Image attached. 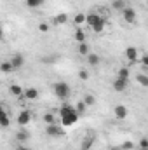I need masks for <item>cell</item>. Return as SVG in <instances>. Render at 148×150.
I'll use <instances>...</instances> for the list:
<instances>
[{
    "instance_id": "4",
    "label": "cell",
    "mask_w": 148,
    "mask_h": 150,
    "mask_svg": "<svg viewBox=\"0 0 148 150\" xmlns=\"http://www.w3.org/2000/svg\"><path fill=\"white\" fill-rule=\"evenodd\" d=\"M45 133H47V136H63L65 134V131H63V127H59L58 124H49L47 127H45Z\"/></svg>"
},
{
    "instance_id": "17",
    "label": "cell",
    "mask_w": 148,
    "mask_h": 150,
    "mask_svg": "<svg viewBox=\"0 0 148 150\" xmlns=\"http://www.w3.org/2000/svg\"><path fill=\"white\" fill-rule=\"evenodd\" d=\"M11 94L12 96H21V94H25V89L19 84H12L11 86Z\"/></svg>"
},
{
    "instance_id": "9",
    "label": "cell",
    "mask_w": 148,
    "mask_h": 150,
    "mask_svg": "<svg viewBox=\"0 0 148 150\" xmlns=\"http://www.w3.org/2000/svg\"><path fill=\"white\" fill-rule=\"evenodd\" d=\"M113 89L117 91V93H124L125 89H127V80H124V79H115L113 80Z\"/></svg>"
},
{
    "instance_id": "19",
    "label": "cell",
    "mask_w": 148,
    "mask_h": 150,
    "mask_svg": "<svg viewBox=\"0 0 148 150\" xmlns=\"http://www.w3.org/2000/svg\"><path fill=\"white\" fill-rule=\"evenodd\" d=\"M0 70H2V74H11V72H14V67L11 61H4L0 65Z\"/></svg>"
},
{
    "instance_id": "13",
    "label": "cell",
    "mask_w": 148,
    "mask_h": 150,
    "mask_svg": "<svg viewBox=\"0 0 148 150\" xmlns=\"http://www.w3.org/2000/svg\"><path fill=\"white\" fill-rule=\"evenodd\" d=\"M99 19H101V16H99V14H96V12H91V14H87V21H85V23H87V25L92 28V26H94V25H96Z\"/></svg>"
},
{
    "instance_id": "3",
    "label": "cell",
    "mask_w": 148,
    "mask_h": 150,
    "mask_svg": "<svg viewBox=\"0 0 148 150\" xmlns=\"http://www.w3.org/2000/svg\"><path fill=\"white\" fill-rule=\"evenodd\" d=\"M124 56H125V59H127V61H131V63H136V61H138V58H140V51H138V47H134V45H129V47H125V51H124Z\"/></svg>"
},
{
    "instance_id": "12",
    "label": "cell",
    "mask_w": 148,
    "mask_h": 150,
    "mask_svg": "<svg viewBox=\"0 0 148 150\" xmlns=\"http://www.w3.org/2000/svg\"><path fill=\"white\" fill-rule=\"evenodd\" d=\"M92 143H94V134L85 136V138L82 140V147H80V150H89L91 147H92Z\"/></svg>"
},
{
    "instance_id": "24",
    "label": "cell",
    "mask_w": 148,
    "mask_h": 150,
    "mask_svg": "<svg viewBox=\"0 0 148 150\" xmlns=\"http://www.w3.org/2000/svg\"><path fill=\"white\" fill-rule=\"evenodd\" d=\"M129 68H125V67H122V68H118V72H117V77L118 79H124V80H129Z\"/></svg>"
},
{
    "instance_id": "25",
    "label": "cell",
    "mask_w": 148,
    "mask_h": 150,
    "mask_svg": "<svg viewBox=\"0 0 148 150\" xmlns=\"http://www.w3.org/2000/svg\"><path fill=\"white\" fill-rule=\"evenodd\" d=\"M9 124H11L9 115H7V112H5V110H4V112H2V115H0V126L5 129V127H9Z\"/></svg>"
},
{
    "instance_id": "5",
    "label": "cell",
    "mask_w": 148,
    "mask_h": 150,
    "mask_svg": "<svg viewBox=\"0 0 148 150\" xmlns=\"http://www.w3.org/2000/svg\"><path fill=\"white\" fill-rule=\"evenodd\" d=\"M122 16H124V19H125V23H136V11L132 9V7H125L124 11H122Z\"/></svg>"
},
{
    "instance_id": "18",
    "label": "cell",
    "mask_w": 148,
    "mask_h": 150,
    "mask_svg": "<svg viewBox=\"0 0 148 150\" xmlns=\"http://www.w3.org/2000/svg\"><path fill=\"white\" fill-rule=\"evenodd\" d=\"M78 54L80 56H89L91 52H89V45H87V42H82V44H78Z\"/></svg>"
},
{
    "instance_id": "37",
    "label": "cell",
    "mask_w": 148,
    "mask_h": 150,
    "mask_svg": "<svg viewBox=\"0 0 148 150\" xmlns=\"http://www.w3.org/2000/svg\"><path fill=\"white\" fill-rule=\"evenodd\" d=\"M125 2H129V0H125Z\"/></svg>"
},
{
    "instance_id": "21",
    "label": "cell",
    "mask_w": 148,
    "mask_h": 150,
    "mask_svg": "<svg viewBox=\"0 0 148 150\" xmlns=\"http://www.w3.org/2000/svg\"><path fill=\"white\" fill-rule=\"evenodd\" d=\"M45 4V0H26V5L30 7V9H38V7H42Z\"/></svg>"
},
{
    "instance_id": "26",
    "label": "cell",
    "mask_w": 148,
    "mask_h": 150,
    "mask_svg": "<svg viewBox=\"0 0 148 150\" xmlns=\"http://www.w3.org/2000/svg\"><path fill=\"white\" fill-rule=\"evenodd\" d=\"M136 80H138V84H140V86H143V87H148V75H145V74H138V75H136Z\"/></svg>"
},
{
    "instance_id": "6",
    "label": "cell",
    "mask_w": 148,
    "mask_h": 150,
    "mask_svg": "<svg viewBox=\"0 0 148 150\" xmlns=\"http://www.w3.org/2000/svg\"><path fill=\"white\" fill-rule=\"evenodd\" d=\"M30 120H32V112L30 110H23V112H19V115H18V124L19 126H28L30 124Z\"/></svg>"
},
{
    "instance_id": "27",
    "label": "cell",
    "mask_w": 148,
    "mask_h": 150,
    "mask_svg": "<svg viewBox=\"0 0 148 150\" xmlns=\"http://www.w3.org/2000/svg\"><path fill=\"white\" fill-rule=\"evenodd\" d=\"M42 119L45 120V124H47V126H49V124H56V115H54V113H51V112H47Z\"/></svg>"
},
{
    "instance_id": "14",
    "label": "cell",
    "mask_w": 148,
    "mask_h": 150,
    "mask_svg": "<svg viewBox=\"0 0 148 150\" xmlns=\"http://www.w3.org/2000/svg\"><path fill=\"white\" fill-rule=\"evenodd\" d=\"M85 21H87V14H84V12H78V14L73 16V23L77 25V26H82Z\"/></svg>"
},
{
    "instance_id": "29",
    "label": "cell",
    "mask_w": 148,
    "mask_h": 150,
    "mask_svg": "<svg viewBox=\"0 0 148 150\" xmlns=\"http://www.w3.org/2000/svg\"><path fill=\"white\" fill-rule=\"evenodd\" d=\"M75 108H77V112H78V113H85L87 105H85V103H84V100H82V101H78V103H77V107H75Z\"/></svg>"
},
{
    "instance_id": "35",
    "label": "cell",
    "mask_w": 148,
    "mask_h": 150,
    "mask_svg": "<svg viewBox=\"0 0 148 150\" xmlns=\"http://www.w3.org/2000/svg\"><path fill=\"white\" fill-rule=\"evenodd\" d=\"M16 150H30V149H28V147H25L23 143H19V145H18V149H16Z\"/></svg>"
},
{
    "instance_id": "31",
    "label": "cell",
    "mask_w": 148,
    "mask_h": 150,
    "mask_svg": "<svg viewBox=\"0 0 148 150\" xmlns=\"http://www.w3.org/2000/svg\"><path fill=\"white\" fill-rule=\"evenodd\" d=\"M140 149L148 150V138H141V140H140Z\"/></svg>"
},
{
    "instance_id": "36",
    "label": "cell",
    "mask_w": 148,
    "mask_h": 150,
    "mask_svg": "<svg viewBox=\"0 0 148 150\" xmlns=\"http://www.w3.org/2000/svg\"><path fill=\"white\" fill-rule=\"evenodd\" d=\"M147 5H148V0H147Z\"/></svg>"
},
{
    "instance_id": "20",
    "label": "cell",
    "mask_w": 148,
    "mask_h": 150,
    "mask_svg": "<svg viewBox=\"0 0 148 150\" xmlns=\"http://www.w3.org/2000/svg\"><path fill=\"white\" fill-rule=\"evenodd\" d=\"M75 40L78 42V44H82V42H85V32L78 26L77 30H75Z\"/></svg>"
},
{
    "instance_id": "22",
    "label": "cell",
    "mask_w": 148,
    "mask_h": 150,
    "mask_svg": "<svg viewBox=\"0 0 148 150\" xmlns=\"http://www.w3.org/2000/svg\"><path fill=\"white\" fill-rule=\"evenodd\" d=\"M99 61H101V59H99L98 54H89V56H87V63H89L91 67H98Z\"/></svg>"
},
{
    "instance_id": "15",
    "label": "cell",
    "mask_w": 148,
    "mask_h": 150,
    "mask_svg": "<svg viewBox=\"0 0 148 150\" xmlns=\"http://www.w3.org/2000/svg\"><path fill=\"white\" fill-rule=\"evenodd\" d=\"M105 25H106V23H105V18H101V19L92 26V32H94V33H103V32H105Z\"/></svg>"
},
{
    "instance_id": "1",
    "label": "cell",
    "mask_w": 148,
    "mask_h": 150,
    "mask_svg": "<svg viewBox=\"0 0 148 150\" xmlns=\"http://www.w3.org/2000/svg\"><path fill=\"white\" fill-rule=\"evenodd\" d=\"M59 119H61V124L65 127H70L80 119V113L77 112V108L72 107V105H63L59 108Z\"/></svg>"
},
{
    "instance_id": "28",
    "label": "cell",
    "mask_w": 148,
    "mask_h": 150,
    "mask_svg": "<svg viewBox=\"0 0 148 150\" xmlns=\"http://www.w3.org/2000/svg\"><path fill=\"white\" fill-rule=\"evenodd\" d=\"M84 103H85L87 107H92V105L96 103V98H94L92 94H85V96H84Z\"/></svg>"
},
{
    "instance_id": "34",
    "label": "cell",
    "mask_w": 148,
    "mask_h": 150,
    "mask_svg": "<svg viewBox=\"0 0 148 150\" xmlns=\"http://www.w3.org/2000/svg\"><path fill=\"white\" fill-rule=\"evenodd\" d=\"M78 77H80L82 80H87V79H89V74H87L85 70H80V72H78Z\"/></svg>"
},
{
    "instance_id": "30",
    "label": "cell",
    "mask_w": 148,
    "mask_h": 150,
    "mask_svg": "<svg viewBox=\"0 0 148 150\" xmlns=\"http://www.w3.org/2000/svg\"><path fill=\"white\" fill-rule=\"evenodd\" d=\"M120 149H122V150H132V149H134V143L127 140V142H124V143L120 145Z\"/></svg>"
},
{
    "instance_id": "8",
    "label": "cell",
    "mask_w": 148,
    "mask_h": 150,
    "mask_svg": "<svg viewBox=\"0 0 148 150\" xmlns=\"http://www.w3.org/2000/svg\"><path fill=\"white\" fill-rule=\"evenodd\" d=\"M9 61L12 63V67H14V70H18V68H21V67L25 65V56L18 52V54H14V56H12V58H11Z\"/></svg>"
},
{
    "instance_id": "33",
    "label": "cell",
    "mask_w": 148,
    "mask_h": 150,
    "mask_svg": "<svg viewBox=\"0 0 148 150\" xmlns=\"http://www.w3.org/2000/svg\"><path fill=\"white\" fill-rule=\"evenodd\" d=\"M140 61H141V65H143V67H147V68H148V52H145V54L141 56V59H140Z\"/></svg>"
},
{
    "instance_id": "32",
    "label": "cell",
    "mask_w": 148,
    "mask_h": 150,
    "mask_svg": "<svg viewBox=\"0 0 148 150\" xmlns=\"http://www.w3.org/2000/svg\"><path fill=\"white\" fill-rule=\"evenodd\" d=\"M38 30H40L42 33H47V32H49V25H47V23H40V25H38Z\"/></svg>"
},
{
    "instance_id": "16",
    "label": "cell",
    "mask_w": 148,
    "mask_h": 150,
    "mask_svg": "<svg viewBox=\"0 0 148 150\" xmlns=\"http://www.w3.org/2000/svg\"><path fill=\"white\" fill-rule=\"evenodd\" d=\"M52 21H54V25H65V23L68 21V16H66L65 12H61V14H56Z\"/></svg>"
},
{
    "instance_id": "7",
    "label": "cell",
    "mask_w": 148,
    "mask_h": 150,
    "mask_svg": "<svg viewBox=\"0 0 148 150\" xmlns=\"http://www.w3.org/2000/svg\"><path fill=\"white\" fill-rule=\"evenodd\" d=\"M113 115H115V119L124 120V119L129 115V110H127V107H124V105H117V107L113 108Z\"/></svg>"
},
{
    "instance_id": "10",
    "label": "cell",
    "mask_w": 148,
    "mask_h": 150,
    "mask_svg": "<svg viewBox=\"0 0 148 150\" xmlns=\"http://www.w3.org/2000/svg\"><path fill=\"white\" fill-rule=\"evenodd\" d=\"M28 101H33V100H37L38 98V89L37 87H28V89H25V94H23Z\"/></svg>"
},
{
    "instance_id": "2",
    "label": "cell",
    "mask_w": 148,
    "mask_h": 150,
    "mask_svg": "<svg viewBox=\"0 0 148 150\" xmlns=\"http://www.w3.org/2000/svg\"><path fill=\"white\" fill-rule=\"evenodd\" d=\"M52 89H54V94H56L59 100H66V98L70 96V93H72V91H70V86H68L66 82H63V80H61V82H56V84L52 86Z\"/></svg>"
},
{
    "instance_id": "11",
    "label": "cell",
    "mask_w": 148,
    "mask_h": 150,
    "mask_svg": "<svg viewBox=\"0 0 148 150\" xmlns=\"http://www.w3.org/2000/svg\"><path fill=\"white\" fill-rule=\"evenodd\" d=\"M16 140H18V143H25V142L30 140V133H28L26 129H19V131L16 133Z\"/></svg>"
},
{
    "instance_id": "23",
    "label": "cell",
    "mask_w": 148,
    "mask_h": 150,
    "mask_svg": "<svg viewBox=\"0 0 148 150\" xmlns=\"http://www.w3.org/2000/svg\"><path fill=\"white\" fill-rule=\"evenodd\" d=\"M111 7L115 11H124L125 9V0H111Z\"/></svg>"
}]
</instances>
